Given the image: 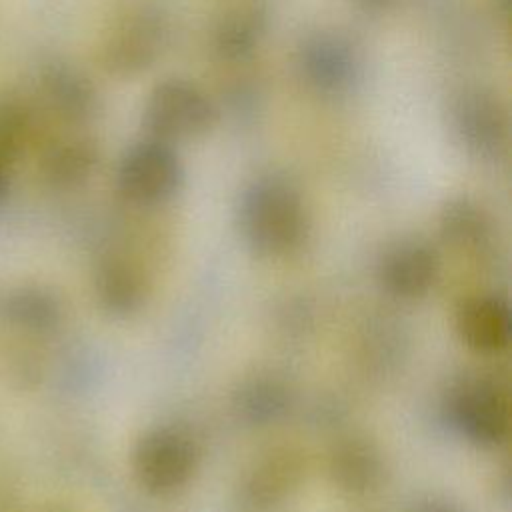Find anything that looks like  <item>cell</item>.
Listing matches in <instances>:
<instances>
[{
	"label": "cell",
	"mask_w": 512,
	"mask_h": 512,
	"mask_svg": "<svg viewBox=\"0 0 512 512\" xmlns=\"http://www.w3.org/2000/svg\"><path fill=\"white\" fill-rule=\"evenodd\" d=\"M162 18L148 10H136L116 28L104 48L106 66L122 76L140 74L150 68L164 46Z\"/></svg>",
	"instance_id": "6"
},
{
	"label": "cell",
	"mask_w": 512,
	"mask_h": 512,
	"mask_svg": "<svg viewBox=\"0 0 512 512\" xmlns=\"http://www.w3.org/2000/svg\"><path fill=\"white\" fill-rule=\"evenodd\" d=\"M266 34V16L256 6L230 10L214 28L212 46L218 58L242 62L254 54Z\"/></svg>",
	"instance_id": "9"
},
{
	"label": "cell",
	"mask_w": 512,
	"mask_h": 512,
	"mask_svg": "<svg viewBox=\"0 0 512 512\" xmlns=\"http://www.w3.org/2000/svg\"><path fill=\"white\" fill-rule=\"evenodd\" d=\"M296 66L302 80L322 96L346 92L358 78L360 60L354 46L336 32H316L298 48Z\"/></svg>",
	"instance_id": "5"
},
{
	"label": "cell",
	"mask_w": 512,
	"mask_h": 512,
	"mask_svg": "<svg viewBox=\"0 0 512 512\" xmlns=\"http://www.w3.org/2000/svg\"><path fill=\"white\" fill-rule=\"evenodd\" d=\"M364 12H370V14H380V12H386L396 0H354Z\"/></svg>",
	"instance_id": "12"
},
{
	"label": "cell",
	"mask_w": 512,
	"mask_h": 512,
	"mask_svg": "<svg viewBox=\"0 0 512 512\" xmlns=\"http://www.w3.org/2000/svg\"><path fill=\"white\" fill-rule=\"evenodd\" d=\"M494 2V10L500 18L508 16V0H492Z\"/></svg>",
	"instance_id": "13"
},
{
	"label": "cell",
	"mask_w": 512,
	"mask_h": 512,
	"mask_svg": "<svg viewBox=\"0 0 512 512\" xmlns=\"http://www.w3.org/2000/svg\"><path fill=\"white\" fill-rule=\"evenodd\" d=\"M218 122V106L192 80L166 78L146 96L142 126L146 136L176 144L204 136Z\"/></svg>",
	"instance_id": "2"
},
{
	"label": "cell",
	"mask_w": 512,
	"mask_h": 512,
	"mask_svg": "<svg viewBox=\"0 0 512 512\" xmlns=\"http://www.w3.org/2000/svg\"><path fill=\"white\" fill-rule=\"evenodd\" d=\"M242 224L260 250L286 252L298 246L306 234V210L290 182L266 176L244 194Z\"/></svg>",
	"instance_id": "1"
},
{
	"label": "cell",
	"mask_w": 512,
	"mask_h": 512,
	"mask_svg": "<svg viewBox=\"0 0 512 512\" xmlns=\"http://www.w3.org/2000/svg\"><path fill=\"white\" fill-rule=\"evenodd\" d=\"M456 412L466 434L478 442L494 444L506 434V400L494 384L480 382L466 388Z\"/></svg>",
	"instance_id": "8"
},
{
	"label": "cell",
	"mask_w": 512,
	"mask_h": 512,
	"mask_svg": "<svg viewBox=\"0 0 512 512\" xmlns=\"http://www.w3.org/2000/svg\"><path fill=\"white\" fill-rule=\"evenodd\" d=\"M194 466L190 444L174 432L148 436L136 454V472L150 490H174L184 484Z\"/></svg>",
	"instance_id": "7"
},
{
	"label": "cell",
	"mask_w": 512,
	"mask_h": 512,
	"mask_svg": "<svg viewBox=\"0 0 512 512\" xmlns=\"http://www.w3.org/2000/svg\"><path fill=\"white\" fill-rule=\"evenodd\" d=\"M184 178L174 144L146 136L130 146L118 166V188L140 206H154L176 194Z\"/></svg>",
	"instance_id": "3"
},
{
	"label": "cell",
	"mask_w": 512,
	"mask_h": 512,
	"mask_svg": "<svg viewBox=\"0 0 512 512\" xmlns=\"http://www.w3.org/2000/svg\"><path fill=\"white\" fill-rule=\"evenodd\" d=\"M450 126L462 148L482 160H494L508 146V110L490 90H462L450 106Z\"/></svg>",
	"instance_id": "4"
},
{
	"label": "cell",
	"mask_w": 512,
	"mask_h": 512,
	"mask_svg": "<svg viewBox=\"0 0 512 512\" xmlns=\"http://www.w3.org/2000/svg\"><path fill=\"white\" fill-rule=\"evenodd\" d=\"M460 330L470 346L478 350H498L508 340V310L496 298L472 300L460 314Z\"/></svg>",
	"instance_id": "10"
},
{
	"label": "cell",
	"mask_w": 512,
	"mask_h": 512,
	"mask_svg": "<svg viewBox=\"0 0 512 512\" xmlns=\"http://www.w3.org/2000/svg\"><path fill=\"white\" fill-rule=\"evenodd\" d=\"M384 276L388 286L406 296L424 292L434 278L432 254L422 246H404L390 254Z\"/></svg>",
	"instance_id": "11"
}]
</instances>
